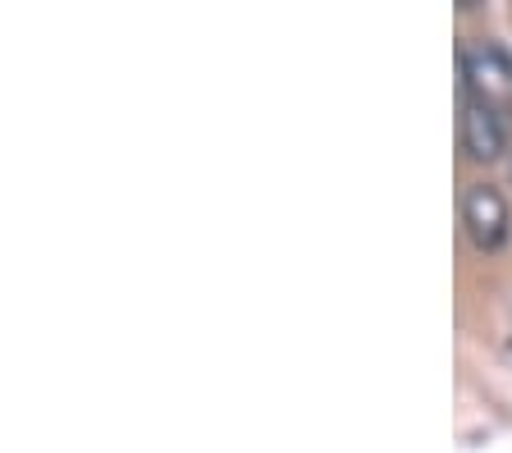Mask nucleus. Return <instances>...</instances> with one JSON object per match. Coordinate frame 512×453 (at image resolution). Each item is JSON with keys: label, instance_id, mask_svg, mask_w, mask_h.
<instances>
[{"label": "nucleus", "instance_id": "f257e3e1", "mask_svg": "<svg viewBox=\"0 0 512 453\" xmlns=\"http://www.w3.org/2000/svg\"><path fill=\"white\" fill-rule=\"evenodd\" d=\"M462 225H467L471 243H476L480 252L503 248V243H508V225H512V216H508V202H503L499 188H490V184H471V188H467V197H462Z\"/></svg>", "mask_w": 512, "mask_h": 453}, {"label": "nucleus", "instance_id": "f03ea898", "mask_svg": "<svg viewBox=\"0 0 512 453\" xmlns=\"http://www.w3.org/2000/svg\"><path fill=\"white\" fill-rule=\"evenodd\" d=\"M462 69H467L471 92H476L485 106L512 92V60L499 51V46H476V51H467Z\"/></svg>", "mask_w": 512, "mask_h": 453}, {"label": "nucleus", "instance_id": "7ed1b4c3", "mask_svg": "<svg viewBox=\"0 0 512 453\" xmlns=\"http://www.w3.org/2000/svg\"><path fill=\"white\" fill-rule=\"evenodd\" d=\"M462 147L471 161H499L503 156V119L494 115V106L471 101L462 110Z\"/></svg>", "mask_w": 512, "mask_h": 453}]
</instances>
